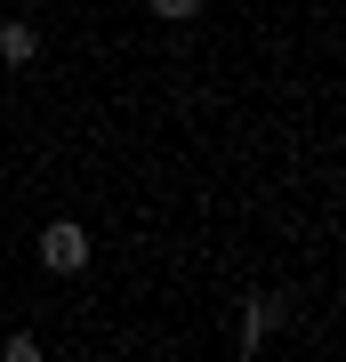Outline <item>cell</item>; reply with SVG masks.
<instances>
[{
	"instance_id": "3",
	"label": "cell",
	"mask_w": 346,
	"mask_h": 362,
	"mask_svg": "<svg viewBox=\"0 0 346 362\" xmlns=\"http://www.w3.org/2000/svg\"><path fill=\"white\" fill-rule=\"evenodd\" d=\"M33 57H40V33L25 16H8V25H0V65H33Z\"/></svg>"
},
{
	"instance_id": "1",
	"label": "cell",
	"mask_w": 346,
	"mask_h": 362,
	"mask_svg": "<svg viewBox=\"0 0 346 362\" xmlns=\"http://www.w3.org/2000/svg\"><path fill=\"white\" fill-rule=\"evenodd\" d=\"M40 266H49V274H81V266H89V233H81L73 218H49V226H40Z\"/></svg>"
},
{
	"instance_id": "4",
	"label": "cell",
	"mask_w": 346,
	"mask_h": 362,
	"mask_svg": "<svg viewBox=\"0 0 346 362\" xmlns=\"http://www.w3.org/2000/svg\"><path fill=\"white\" fill-rule=\"evenodd\" d=\"M145 8H154L161 25H193V16H202V0H145Z\"/></svg>"
},
{
	"instance_id": "2",
	"label": "cell",
	"mask_w": 346,
	"mask_h": 362,
	"mask_svg": "<svg viewBox=\"0 0 346 362\" xmlns=\"http://www.w3.org/2000/svg\"><path fill=\"white\" fill-rule=\"evenodd\" d=\"M274 330H282V298H274V290H258L250 306H242V338H233V346H242V354H258Z\"/></svg>"
}]
</instances>
